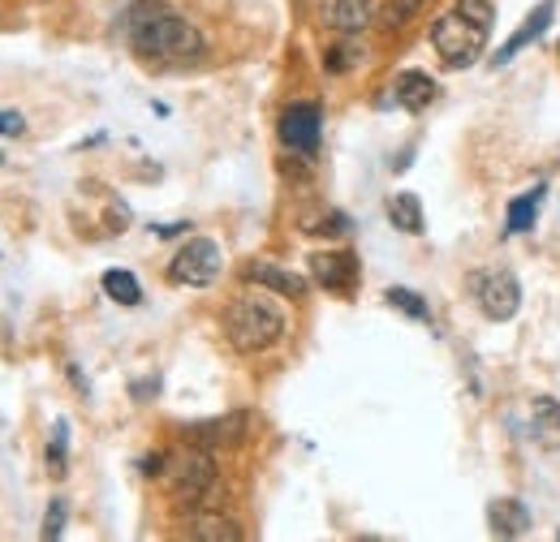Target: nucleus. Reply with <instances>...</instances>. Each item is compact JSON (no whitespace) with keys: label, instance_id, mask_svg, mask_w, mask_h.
Returning <instances> with one entry per match:
<instances>
[{"label":"nucleus","instance_id":"obj_13","mask_svg":"<svg viewBox=\"0 0 560 542\" xmlns=\"http://www.w3.org/2000/svg\"><path fill=\"white\" fill-rule=\"evenodd\" d=\"M371 22H375L371 0H332V4H328V26L341 31V35H358V31L371 26Z\"/></svg>","mask_w":560,"mask_h":542},{"label":"nucleus","instance_id":"obj_17","mask_svg":"<svg viewBox=\"0 0 560 542\" xmlns=\"http://www.w3.org/2000/svg\"><path fill=\"white\" fill-rule=\"evenodd\" d=\"M104 293H108L113 302H121V306H139V302H142L139 280H135L130 271H121V268L104 271Z\"/></svg>","mask_w":560,"mask_h":542},{"label":"nucleus","instance_id":"obj_20","mask_svg":"<svg viewBox=\"0 0 560 542\" xmlns=\"http://www.w3.org/2000/svg\"><path fill=\"white\" fill-rule=\"evenodd\" d=\"M66 444H70V426L57 422V431H52V448H48V470H52V478L66 474Z\"/></svg>","mask_w":560,"mask_h":542},{"label":"nucleus","instance_id":"obj_8","mask_svg":"<svg viewBox=\"0 0 560 542\" xmlns=\"http://www.w3.org/2000/svg\"><path fill=\"white\" fill-rule=\"evenodd\" d=\"M552 13H557V0H544V4H535L530 13H526V22L504 39V48L500 52H491V69H504L513 57H522L530 44H539L544 35H548V26H552Z\"/></svg>","mask_w":560,"mask_h":542},{"label":"nucleus","instance_id":"obj_22","mask_svg":"<svg viewBox=\"0 0 560 542\" xmlns=\"http://www.w3.org/2000/svg\"><path fill=\"white\" fill-rule=\"evenodd\" d=\"M66 517H70V504L66 499H52L48 504V517H44V539H61L66 534Z\"/></svg>","mask_w":560,"mask_h":542},{"label":"nucleus","instance_id":"obj_12","mask_svg":"<svg viewBox=\"0 0 560 542\" xmlns=\"http://www.w3.org/2000/svg\"><path fill=\"white\" fill-rule=\"evenodd\" d=\"M488 521L491 534H500V539H522L530 530V512L517 499H495L488 508Z\"/></svg>","mask_w":560,"mask_h":542},{"label":"nucleus","instance_id":"obj_18","mask_svg":"<svg viewBox=\"0 0 560 542\" xmlns=\"http://www.w3.org/2000/svg\"><path fill=\"white\" fill-rule=\"evenodd\" d=\"M388 215H393V224H397L401 233H415V237H419L422 228H427V224H422V203L415 195H397V199L388 203Z\"/></svg>","mask_w":560,"mask_h":542},{"label":"nucleus","instance_id":"obj_2","mask_svg":"<svg viewBox=\"0 0 560 542\" xmlns=\"http://www.w3.org/2000/svg\"><path fill=\"white\" fill-rule=\"evenodd\" d=\"M491 22H495V13H491L488 0H457V4H453L448 13H440L435 26H431V48H435V57L448 69L475 66V61L483 57V48H488Z\"/></svg>","mask_w":560,"mask_h":542},{"label":"nucleus","instance_id":"obj_5","mask_svg":"<svg viewBox=\"0 0 560 542\" xmlns=\"http://www.w3.org/2000/svg\"><path fill=\"white\" fill-rule=\"evenodd\" d=\"M215 275H220V246L211 237L186 241L173 255V263H168V280L173 284H186V288H208Z\"/></svg>","mask_w":560,"mask_h":542},{"label":"nucleus","instance_id":"obj_16","mask_svg":"<svg viewBox=\"0 0 560 542\" xmlns=\"http://www.w3.org/2000/svg\"><path fill=\"white\" fill-rule=\"evenodd\" d=\"M393 95H397V104H401L406 113H422V108L435 99V82H431L427 73H419V69H410V73L397 78Z\"/></svg>","mask_w":560,"mask_h":542},{"label":"nucleus","instance_id":"obj_4","mask_svg":"<svg viewBox=\"0 0 560 542\" xmlns=\"http://www.w3.org/2000/svg\"><path fill=\"white\" fill-rule=\"evenodd\" d=\"M215 478L220 474H215L211 448H199V444H190V448H182V452H173V457L164 461V486H168V495L182 499V504H199L203 495H211Z\"/></svg>","mask_w":560,"mask_h":542},{"label":"nucleus","instance_id":"obj_7","mask_svg":"<svg viewBox=\"0 0 560 542\" xmlns=\"http://www.w3.org/2000/svg\"><path fill=\"white\" fill-rule=\"evenodd\" d=\"M319 134H324V108L319 104H289L280 113V142L298 155H315L319 151Z\"/></svg>","mask_w":560,"mask_h":542},{"label":"nucleus","instance_id":"obj_10","mask_svg":"<svg viewBox=\"0 0 560 542\" xmlns=\"http://www.w3.org/2000/svg\"><path fill=\"white\" fill-rule=\"evenodd\" d=\"M182 534L186 539H199V542H237L242 539V530H237V521L233 517H220V512H190L186 521H182Z\"/></svg>","mask_w":560,"mask_h":542},{"label":"nucleus","instance_id":"obj_26","mask_svg":"<svg viewBox=\"0 0 560 542\" xmlns=\"http://www.w3.org/2000/svg\"><path fill=\"white\" fill-rule=\"evenodd\" d=\"M0 134H4V113H0Z\"/></svg>","mask_w":560,"mask_h":542},{"label":"nucleus","instance_id":"obj_6","mask_svg":"<svg viewBox=\"0 0 560 542\" xmlns=\"http://www.w3.org/2000/svg\"><path fill=\"white\" fill-rule=\"evenodd\" d=\"M475 302L483 306V315H488L491 323H504V319H513L517 306H522V284H517L513 271H504V268L479 271V275H475Z\"/></svg>","mask_w":560,"mask_h":542},{"label":"nucleus","instance_id":"obj_19","mask_svg":"<svg viewBox=\"0 0 560 542\" xmlns=\"http://www.w3.org/2000/svg\"><path fill=\"white\" fill-rule=\"evenodd\" d=\"M422 4H427V0H388L384 13H380V26H384V31H397V26L415 22V13H419Z\"/></svg>","mask_w":560,"mask_h":542},{"label":"nucleus","instance_id":"obj_21","mask_svg":"<svg viewBox=\"0 0 560 542\" xmlns=\"http://www.w3.org/2000/svg\"><path fill=\"white\" fill-rule=\"evenodd\" d=\"M388 306H397V310H406L410 319H427V302H422L419 293H410V288H388Z\"/></svg>","mask_w":560,"mask_h":542},{"label":"nucleus","instance_id":"obj_24","mask_svg":"<svg viewBox=\"0 0 560 542\" xmlns=\"http://www.w3.org/2000/svg\"><path fill=\"white\" fill-rule=\"evenodd\" d=\"M535 417H539V426H548V431H560V405H557V401L539 397V401H535Z\"/></svg>","mask_w":560,"mask_h":542},{"label":"nucleus","instance_id":"obj_23","mask_svg":"<svg viewBox=\"0 0 560 542\" xmlns=\"http://www.w3.org/2000/svg\"><path fill=\"white\" fill-rule=\"evenodd\" d=\"M358 57H362V52H358L353 44H337V48L328 52V69H332V73H341V69H350Z\"/></svg>","mask_w":560,"mask_h":542},{"label":"nucleus","instance_id":"obj_14","mask_svg":"<svg viewBox=\"0 0 560 542\" xmlns=\"http://www.w3.org/2000/svg\"><path fill=\"white\" fill-rule=\"evenodd\" d=\"M242 413H233V417H220V422H195L190 431H186V444H199V448H215V444H233V439H242Z\"/></svg>","mask_w":560,"mask_h":542},{"label":"nucleus","instance_id":"obj_9","mask_svg":"<svg viewBox=\"0 0 560 542\" xmlns=\"http://www.w3.org/2000/svg\"><path fill=\"white\" fill-rule=\"evenodd\" d=\"M311 271L324 288H337V293H353L358 284V259L350 250H324V255H311Z\"/></svg>","mask_w":560,"mask_h":542},{"label":"nucleus","instance_id":"obj_1","mask_svg":"<svg viewBox=\"0 0 560 542\" xmlns=\"http://www.w3.org/2000/svg\"><path fill=\"white\" fill-rule=\"evenodd\" d=\"M126 35H130V44H135L142 61L186 66V61L203 57V35L160 0H139L126 13Z\"/></svg>","mask_w":560,"mask_h":542},{"label":"nucleus","instance_id":"obj_11","mask_svg":"<svg viewBox=\"0 0 560 542\" xmlns=\"http://www.w3.org/2000/svg\"><path fill=\"white\" fill-rule=\"evenodd\" d=\"M246 280L272 288V293H280V297H302V293H306V280H302L298 271L272 268V263H250V268H246Z\"/></svg>","mask_w":560,"mask_h":542},{"label":"nucleus","instance_id":"obj_15","mask_svg":"<svg viewBox=\"0 0 560 542\" xmlns=\"http://www.w3.org/2000/svg\"><path fill=\"white\" fill-rule=\"evenodd\" d=\"M544 195H548V186H535V190H526V195H517V199L509 203V215H504V233H509V237H517V233H530V228H535Z\"/></svg>","mask_w":560,"mask_h":542},{"label":"nucleus","instance_id":"obj_25","mask_svg":"<svg viewBox=\"0 0 560 542\" xmlns=\"http://www.w3.org/2000/svg\"><path fill=\"white\" fill-rule=\"evenodd\" d=\"M4 134H22V117L18 113H4Z\"/></svg>","mask_w":560,"mask_h":542},{"label":"nucleus","instance_id":"obj_3","mask_svg":"<svg viewBox=\"0 0 560 542\" xmlns=\"http://www.w3.org/2000/svg\"><path fill=\"white\" fill-rule=\"evenodd\" d=\"M280 332H284V310L259 293H242L224 310V337L237 353H264L277 344Z\"/></svg>","mask_w":560,"mask_h":542}]
</instances>
